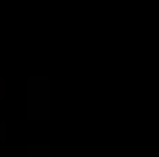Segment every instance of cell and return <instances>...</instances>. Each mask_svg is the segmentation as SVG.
Wrapping results in <instances>:
<instances>
[{"mask_svg":"<svg viewBox=\"0 0 159 157\" xmlns=\"http://www.w3.org/2000/svg\"><path fill=\"white\" fill-rule=\"evenodd\" d=\"M28 157H49L47 143H28Z\"/></svg>","mask_w":159,"mask_h":157,"instance_id":"cell-2","label":"cell"},{"mask_svg":"<svg viewBox=\"0 0 159 157\" xmlns=\"http://www.w3.org/2000/svg\"><path fill=\"white\" fill-rule=\"evenodd\" d=\"M6 141V121H0V143Z\"/></svg>","mask_w":159,"mask_h":157,"instance_id":"cell-3","label":"cell"},{"mask_svg":"<svg viewBox=\"0 0 159 157\" xmlns=\"http://www.w3.org/2000/svg\"><path fill=\"white\" fill-rule=\"evenodd\" d=\"M28 119L47 121L49 119V80L33 75L28 77Z\"/></svg>","mask_w":159,"mask_h":157,"instance_id":"cell-1","label":"cell"}]
</instances>
